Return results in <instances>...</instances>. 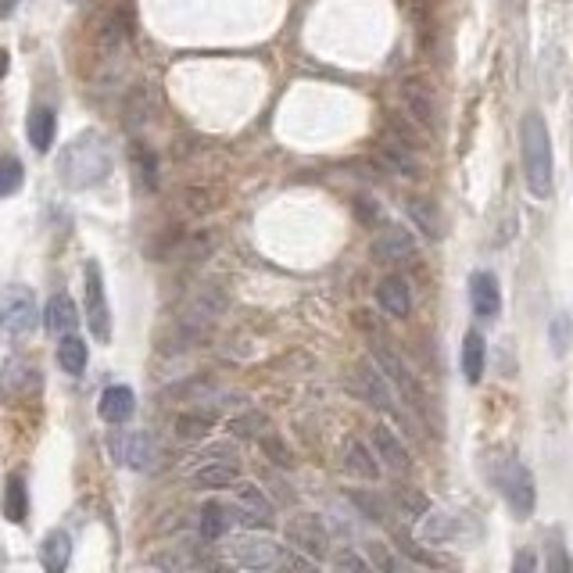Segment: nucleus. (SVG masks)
<instances>
[{
	"instance_id": "obj_1",
	"label": "nucleus",
	"mask_w": 573,
	"mask_h": 573,
	"mask_svg": "<svg viewBox=\"0 0 573 573\" xmlns=\"http://www.w3.org/2000/svg\"><path fill=\"white\" fill-rule=\"evenodd\" d=\"M58 176L69 190H90L112 176V151L104 144L101 133L86 129L72 137L58 154Z\"/></svg>"
},
{
	"instance_id": "obj_2",
	"label": "nucleus",
	"mask_w": 573,
	"mask_h": 573,
	"mask_svg": "<svg viewBox=\"0 0 573 573\" xmlns=\"http://www.w3.org/2000/svg\"><path fill=\"white\" fill-rule=\"evenodd\" d=\"M520 154H523V180L538 201H545L552 194V137H548V126L538 112H527L520 122Z\"/></svg>"
},
{
	"instance_id": "obj_3",
	"label": "nucleus",
	"mask_w": 573,
	"mask_h": 573,
	"mask_svg": "<svg viewBox=\"0 0 573 573\" xmlns=\"http://www.w3.org/2000/svg\"><path fill=\"white\" fill-rule=\"evenodd\" d=\"M355 323L369 330V355H373V362L380 366V373L391 380L394 391L402 394V402L409 405V409H416V412L427 409V394H423V384L416 380V373H412L409 362H405L402 355L391 348V341L380 334L377 326L369 323V312H359V319H355Z\"/></svg>"
},
{
	"instance_id": "obj_4",
	"label": "nucleus",
	"mask_w": 573,
	"mask_h": 573,
	"mask_svg": "<svg viewBox=\"0 0 573 573\" xmlns=\"http://www.w3.org/2000/svg\"><path fill=\"white\" fill-rule=\"evenodd\" d=\"M226 291L219 287V283H197L194 294L187 298V308H183L180 323H176V344L180 348H194V344H201L208 334L215 330V323L223 319L226 312Z\"/></svg>"
},
{
	"instance_id": "obj_5",
	"label": "nucleus",
	"mask_w": 573,
	"mask_h": 573,
	"mask_svg": "<svg viewBox=\"0 0 573 573\" xmlns=\"http://www.w3.org/2000/svg\"><path fill=\"white\" fill-rule=\"evenodd\" d=\"M491 484H495L498 495L505 498V505L513 509L516 520H527V516L534 513L538 491H534L531 470H527L520 459H513V455H505V459H491Z\"/></svg>"
},
{
	"instance_id": "obj_6",
	"label": "nucleus",
	"mask_w": 573,
	"mask_h": 573,
	"mask_svg": "<svg viewBox=\"0 0 573 573\" xmlns=\"http://www.w3.org/2000/svg\"><path fill=\"white\" fill-rule=\"evenodd\" d=\"M40 326V305H36V294L22 283H11L0 291V330L15 341L29 337Z\"/></svg>"
},
{
	"instance_id": "obj_7",
	"label": "nucleus",
	"mask_w": 573,
	"mask_h": 573,
	"mask_svg": "<svg viewBox=\"0 0 573 573\" xmlns=\"http://www.w3.org/2000/svg\"><path fill=\"white\" fill-rule=\"evenodd\" d=\"M108 452H112V459L119 462V466H126V470L147 473L154 462H158L162 448H158L151 430H115V434L108 437Z\"/></svg>"
},
{
	"instance_id": "obj_8",
	"label": "nucleus",
	"mask_w": 573,
	"mask_h": 573,
	"mask_svg": "<svg viewBox=\"0 0 573 573\" xmlns=\"http://www.w3.org/2000/svg\"><path fill=\"white\" fill-rule=\"evenodd\" d=\"M283 552H287V548H283L280 541L255 531L237 534V538L230 541V559L240 570H276V566H283Z\"/></svg>"
},
{
	"instance_id": "obj_9",
	"label": "nucleus",
	"mask_w": 573,
	"mask_h": 573,
	"mask_svg": "<svg viewBox=\"0 0 573 573\" xmlns=\"http://www.w3.org/2000/svg\"><path fill=\"white\" fill-rule=\"evenodd\" d=\"M283 538H287V545H291L294 552H305V556L316 559V563H323V559L330 556V531H326L323 516L316 513H301L294 516V520H287Z\"/></svg>"
},
{
	"instance_id": "obj_10",
	"label": "nucleus",
	"mask_w": 573,
	"mask_h": 573,
	"mask_svg": "<svg viewBox=\"0 0 573 573\" xmlns=\"http://www.w3.org/2000/svg\"><path fill=\"white\" fill-rule=\"evenodd\" d=\"M83 283H86V323H90V334H94V341L108 344L112 341V312H108L104 276H101V266H97V262H86Z\"/></svg>"
},
{
	"instance_id": "obj_11",
	"label": "nucleus",
	"mask_w": 573,
	"mask_h": 573,
	"mask_svg": "<svg viewBox=\"0 0 573 573\" xmlns=\"http://www.w3.org/2000/svg\"><path fill=\"white\" fill-rule=\"evenodd\" d=\"M40 394V369L26 359H8L0 369V398L8 405L26 402Z\"/></svg>"
},
{
	"instance_id": "obj_12",
	"label": "nucleus",
	"mask_w": 573,
	"mask_h": 573,
	"mask_svg": "<svg viewBox=\"0 0 573 573\" xmlns=\"http://www.w3.org/2000/svg\"><path fill=\"white\" fill-rule=\"evenodd\" d=\"M355 384H359L362 398H366L369 405H377L380 412H387V416H394V420H402V409L394 405V387L391 380L380 373L377 362H362L359 369H355Z\"/></svg>"
},
{
	"instance_id": "obj_13",
	"label": "nucleus",
	"mask_w": 573,
	"mask_h": 573,
	"mask_svg": "<svg viewBox=\"0 0 573 573\" xmlns=\"http://www.w3.org/2000/svg\"><path fill=\"white\" fill-rule=\"evenodd\" d=\"M416 255V240L405 226L391 223L373 237V258L384 262V266H394V262H412Z\"/></svg>"
},
{
	"instance_id": "obj_14",
	"label": "nucleus",
	"mask_w": 573,
	"mask_h": 573,
	"mask_svg": "<svg viewBox=\"0 0 573 573\" xmlns=\"http://www.w3.org/2000/svg\"><path fill=\"white\" fill-rule=\"evenodd\" d=\"M402 104L412 119L427 129H437V97L423 79H405L402 83Z\"/></svg>"
},
{
	"instance_id": "obj_15",
	"label": "nucleus",
	"mask_w": 573,
	"mask_h": 573,
	"mask_svg": "<svg viewBox=\"0 0 573 573\" xmlns=\"http://www.w3.org/2000/svg\"><path fill=\"white\" fill-rule=\"evenodd\" d=\"M373 452H377V459H384V466L391 473H409L412 470L409 448H405V441L394 434L387 423H377V427H373Z\"/></svg>"
},
{
	"instance_id": "obj_16",
	"label": "nucleus",
	"mask_w": 573,
	"mask_h": 573,
	"mask_svg": "<svg viewBox=\"0 0 573 573\" xmlns=\"http://www.w3.org/2000/svg\"><path fill=\"white\" fill-rule=\"evenodd\" d=\"M133 412H137V394L126 384L104 387L101 398H97V416H101L104 423H112V427L133 420Z\"/></svg>"
},
{
	"instance_id": "obj_17",
	"label": "nucleus",
	"mask_w": 573,
	"mask_h": 573,
	"mask_svg": "<svg viewBox=\"0 0 573 573\" xmlns=\"http://www.w3.org/2000/svg\"><path fill=\"white\" fill-rule=\"evenodd\" d=\"M233 488H237L240 505V516H233V520H240L244 527H269L273 523V502L262 495V488H255V484H233Z\"/></svg>"
},
{
	"instance_id": "obj_18",
	"label": "nucleus",
	"mask_w": 573,
	"mask_h": 573,
	"mask_svg": "<svg viewBox=\"0 0 573 573\" xmlns=\"http://www.w3.org/2000/svg\"><path fill=\"white\" fill-rule=\"evenodd\" d=\"M377 305L384 308L391 319H405V316H409V312H412V287H409V280H405V276H398V273L384 276V280H380V287H377Z\"/></svg>"
},
{
	"instance_id": "obj_19",
	"label": "nucleus",
	"mask_w": 573,
	"mask_h": 573,
	"mask_svg": "<svg viewBox=\"0 0 573 573\" xmlns=\"http://www.w3.org/2000/svg\"><path fill=\"white\" fill-rule=\"evenodd\" d=\"M470 305L480 319H495L502 312V291H498L495 273H473L470 276Z\"/></svg>"
},
{
	"instance_id": "obj_20",
	"label": "nucleus",
	"mask_w": 573,
	"mask_h": 573,
	"mask_svg": "<svg viewBox=\"0 0 573 573\" xmlns=\"http://www.w3.org/2000/svg\"><path fill=\"white\" fill-rule=\"evenodd\" d=\"M237 480H240V470H237V462H230V459H208L205 466H197V470L190 473V484L201 491L233 488Z\"/></svg>"
},
{
	"instance_id": "obj_21",
	"label": "nucleus",
	"mask_w": 573,
	"mask_h": 573,
	"mask_svg": "<svg viewBox=\"0 0 573 573\" xmlns=\"http://www.w3.org/2000/svg\"><path fill=\"white\" fill-rule=\"evenodd\" d=\"M40 323L47 326V334H72L79 323V312H76V301L69 294H54L47 298V308L40 312Z\"/></svg>"
},
{
	"instance_id": "obj_22",
	"label": "nucleus",
	"mask_w": 573,
	"mask_h": 573,
	"mask_svg": "<svg viewBox=\"0 0 573 573\" xmlns=\"http://www.w3.org/2000/svg\"><path fill=\"white\" fill-rule=\"evenodd\" d=\"M420 541L423 545H448L452 538H459V520L445 509H427L420 516Z\"/></svg>"
},
{
	"instance_id": "obj_23",
	"label": "nucleus",
	"mask_w": 573,
	"mask_h": 573,
	"mask_svg": "<svg viewBox=\"0 0 573 573\" xmlns=\"http://www.w3.org/2000/svg\"><path fill=\"white\" fill-rule=\"evenodd\" d=\"M344 470L355 473V477H362V480H377L380 477L377 452L369 445H362L359 437H348V441H344Z\"/></svg>"
},
{
	"instance_id": "obj_24",
	"label": "nucleus",
	"mask_w": 573,
	"mask_h": 573,
	"mask_svg": "<svg viewBox=\"0 0 573 573\" xmlns=\"http://www.w3.org/2000/svg\"><path fill=\"white\" fill-rule=\"evenodd\" d=\"M409 219L420 226L423 237H430V240L445 237V215H441V208H437L430 197H412V201H409Z\"/></svg>"
},
{
	"instance_id": "obj_25",
	"label": "nucleus",
	"mask_w": 573,
	"mask_h": 573,
	"mask_svg": "<svg viewBox=\"0 0 573 573\" xmlns=\"http://www.w3.org/2000/svg\"><path fill=\"white\" fill-rule=\"evenodd\" d=\"M151 563L162 566V570H197V566H208V556L201 552L197 541H183V545L169 548L162 556H154Z\"/></svg>"
},
{
	"instance_id": "obj_26",
	"label": "nucleus",
	"mask_w": 573,
	"mask_h": 573,
	"mask_svg": "<svg viewBox=\"0 0 573 573\" xmlns=\"http://www.w3.org/2000/svg\"><path fill=\"white\" fill-rule=\"evenodd\" d=\"M72 559V538L65 531H51L40 541V563L47 573H61Z\"/></svg>"
},
{
	"instance_id": "obj_27",
	"label": "nucleus",
	"mask_w": 573,
	"mask_h": 573,
	"mask_svg": "<svg viewBox=\"0 0 573 573\" xmlns=\"http://www.w3.org/2000/svg\"><path fill=\"white\" fill-rule=\"evenodd\" d=\"M484 366H488V344H484V337L477 330H470L466 341H462V373H466L470 384H480Z\"/></svg>"
},
{
	"instance_id": "obj_28",
	"label": "nucleus",
	"mask_w": 573,
	"mask_h": 573,
	"mask_svg": "<svg viewBox=\"0 0 573 573\" xmlns=\"http://www.w3.org/2000/svg\"><path fill=\"white\" fill-rule=\"evenodd\" d=\"M26 133H29V144L43 154L47 147L54 144V133H58V115H54L51 108H33V112H29V122H26Z\"/></svg>"
},
{
	"instance_id": "obj_29",
	"label": "nucleus",
	"mask_w": 573,
	"mask_h": 573,
	"mask_svg": "<svg viewBox=\"0 0 573 573\" xmlns=\"http://www.w3.org/2000/svg\"><path fill=\"white\" fill-rule=\"evenodd\" d=\"M230 523H233V509L219 502V498L201 505V538L205 541H219L230 531Z\"/></svg>"
},
{
	"instance_id": "obj_30",
	"label": "nucleus",
	"mask_w": 573,
	"mask_h": 573,
	"mask_svg": "<svg viewBox=\"0 0 573 573\" xmlns=\"http://www.w3.org/2000/svg\"><path fill=\"white\" fill-rule=\"evenodd\" d=\"M86 362H90V351H86V341L76 334H61L58 341V366L69 373V377H79L86 369Z\"/></svg>"
},
{
	"instance_id": "obj_31",
	"label": "nucleus",
	"mask_w": 573,
	"mask_h": 573,
	"mask_svg": "<svg viewBox=\"0 0 573 573\" xmlns=\"http://www.w3.org/2000/svg\"><path fill=\"white\" fill-rule=\"evenodd\" d=\"M4 516H8L11 523L29 520V491L22 477H8V488H4Z\"/></svg>"
},
{
	"instance_id": "obj_32",
	"label": "nucleus",
	"mask_w": 573,
	"mask_h": 573,
	"mask_svg": "<svg viewBox=\"0 0 573 573\" xmlns=\"http://www.w3.org/2000/svg\"><path fill=\"white\" fill-rule=\"evenodd\" d=\"M412 147H416V144H405V140H387V144H384V162L391 165L394 172H402V176H420V162H416Z\"/></svg>"
},
{
	"instance_id": "obj_33",
	"label": "nucleus",
	"mask_w": 573,
	"mask_h": 573,
	"mask_svg": "<svg viewBox=\"0 0 573 573\" xmlns=\"http://www.w3.org/2000/svg\"><path fill=\"white\" fill-rule=\"evenodd\" d=\"M22 183H26V169H22V162H18L15 154H4V158H0V197L15 194Z\"/></svg>"
},
{
	"instance_id": "obj_34",
	"label": "nucleus",
	"mask_w": 573,
	"mask_h": 573,
	"mask_svg": "<svg viewBox=\"0 0 573 573\" xmlns=\"http://www.w3.org/2000/svg\"><path fill=\"white\" fill-rule=\"evenodd\" d=\"M208 427H212V412H201V409H194L190 416H180V420H176V434H180L183 441L205 437Z\"/></svg>"
},
{
	"instance_id": "obj_35",
	"label": "nucleus",
	"mask_w": 573,
	"mask_h": 573,
	"mask_svg": "<svg viewBox=\"0 0 573 573\" xmlns=\"http://www.w3.org/2000/svg\"><path fill=\"white\" fill-rule=\"evenodd\" d=\"M230 430L237 437H262V430H269V420L262 412H244V416H237L230 423Z\"/></svg>"
},
{
	"instance_id": "obj_36",
	"label": "nucleus",
	"mask_w": 573,
	"mask_h": 573,
	"mask_svg": "<svg viewBox=\"0 0 573 573\" xmlns=\"http://www.w3.org/2000/svg\"><path fill=\"white\" fill-rule=\"evenodd\" d=\"M351 502L359 505V513L366 516V520H373V523L387 520V509H384V502H380L377 495H369V491H351Z\"/></svg>"
},
{
	"instance_id": "obj_37",
	"label": "nucleus",
	"mask_w": 573,
	"mask_h": 573,
	"mask_svg": "<svg viewBox=\"0 0 573 573\" xmlns=\"http://www.w3.org/2000/svg\"><path fill=\"white\" fill-rule=\"evenodd\" d=\"M394 498H398V505H402V509H405V513H409V516H423V513H427V498H423L420 491L402 488Z\"/></svg>"
},
{
	"instance_id": "obj_38",
	"label": "nucleus",
	"mask_w": 573,
	"mask_h": 573,
	"mask_svg": "<svg viewBox=\"0 0 573 573\" xmlns=\"http://www.w3.org/2000/svg\"><path fill=\"white\" fill-rule=\"evenodd\" d=\"M366 552H369V563L377 566V570H398V559H394L391 552H387V545H380V541H369Z\"/></svg>"
},
{
	"instance_id": "obj_39",
	"label": "nucleus",
	"mask_w": 573,
	"mask_h": 573,
	"mask_svg": "<svg viewBox=\"0 0 573 573\" xmlns=\"http://www.w3.org/2000/svg\"><path fill=\"white\" fill-rule=\"evenodd\" d=\"M334 566H341V570H369V563L362 556H355V552H337L334 556Z\"/></svg>"
},
{
	"instance_id": "obj_40",
	"label": "nucleus",
	"mask_w": 573,
	"mask_h": 573,
	"mask_svg": "<svg viewBox=\"0 0 573 573\" xmlns=\"http://www.w3.org/2000/svg\"><path fill=\"white\" fill-rule=\"evenodd\" d=\"M262 445H266V452L273 455V459L280 462V466H291V452H287V448H283L280 441H276V437H262Z\"/></svg>"
},
{
	"instance_id": "obj_41",
	"label": "nucleus",
	"mask_w": 573,
	"mask_h": 573,
	"mask_svg": "<svg viewBox=\"0 0 573 573\" xmlns=\"http://www.w3.org/2000/svg\"><path fill=\"white\" fill-rule=\"evenodd\" d=\"M566 326H570V319L566 316H559L556 323H552V341H556V351L563 355L566 351Z\"/></svg>"
},
{
	"instance_id": "obj_42",
	"label": "nucleus",
	"mask_w": 573,
	"mask_h": 573,
	"mask_svg": "<svg viewBox=\"0 0 573 573\" xmlns=\"http://www.w3.org/2000/svg\"><path fill=\"white\" fill-rule=\"evenodd\" d=\"M513 566H516V570H534V566H538V563H534L531 552H520V556L513 559Z\"/></svg>"
},
{
	"instance_id": "obj_43",
	"label": "nucleus",
	"mask_w": 573,
	"mask_h": 573,
	"mask_svg": "<svg viewBox=\"0 0 573 573\" xmlns=\"http://www.w3.org/2000/svg\"><path fill=\"white\" fill-rule=\"evenodd\" d=\"M359 215H366V219H377V205H369V197H359Z\"/></svg>"
},
{
	"instance_id": "obj_44",
	"label": "nucleus",
	"mask_w": 573,
	"mask_h": 573,
	"mask_svg": "<svg viewBox=\"0 0 573 573\" xmlns=\"http://www.w3.org/2000/svg\"><path fill=\"white\" fill-rule=\"evenodd\" d=\"M8 65H11V58H8V51H4V47H0V79L8 76Z\"/></svg>"
},
{
	"instance_id": "obj_45",
	"label": "nucleus",
	"mask_w": 573,
	"mask_h": 573,
	"mask_svg": "<svg viewBox=\"0 0 573 573\" xmlns=\"http://www.w3.org/2000/svg\"><path fill=\"white\" fill-rule=\"evenodd\" d=\"M72 4H76V0H72Z\"/></svg>"
}]
</instances>
